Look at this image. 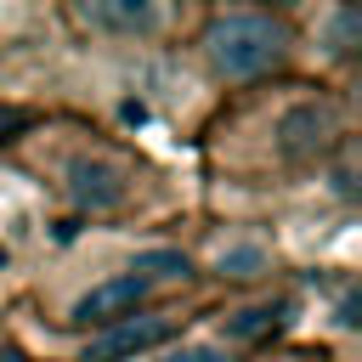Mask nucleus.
<instances>
[{"mask_svg":"<svg viewBox=\"0 0 362 362\" xmlns=\"http://www.w3.org/2000/svg\"><path fill=\"white\" fill-rule=\"evenodd\" d=\"M288 23L277 11H255V6H226V11H209L204 34H198V51L209 62L215 79L226 85H255L266 74H277L288 62Z\"/></svg>","mask_w":362,"mask_h":362,"instance_id":"nucleus-1","label":"nucleus"},{"mask_svg":"<svg viewBox=\"0 0 362 362\" xmlns=\"http://www.w3.org/2000/svg\"><path fill=\"white\" fill-rule=\"evenodd\" d=\"M153 294V283L141 277V272H119V277H107V283H96V288H85L79 300H74V322H85V328H113V322H124V317H136V305Z\"/></svg>","mask_w":362,"mask_h":362,"instance_id":"nucleus-2","label":"nucleus"},{"mask_svg":"<svg viewBox=\"0 0 362 362\" xmlns=\"http://www.w3.org/2000/svg\"><path fill=\"white\" fill-rule=\"evenodd\" d=\"M170 328H175L170 317H124V322H113L102 339L85 345V362H124V356H141V351L164 345Z\"/></svg>","mask_w":362,"mask_h":362,"instance_id":"nucleus-3","label":"nucleus"},{"mask_svg":"<svg viewBox=\"0 0 362 362\" xmlns=\"http://www.w3.org/2000/svg\"><path fill=\"white\" fill-rule=\"evenodd\" d=\"M74 23H85L90 34H119V40H136V34H153L164 17H158L147 0H90V6H74Z\"/></svg>","mask_w":362,"mask_h":362,"instance_id":"nucleus-4","label":"nucleus"},{"mask_svg":"<svg viewBox=\"0 0 362 362\" xmlns=\"http://www.w3.org/2000/svg\"><path fill=\"white\" fill-rule=\"evenodd\" d=\"M277 130H283V153L311 158V153H322V147L334 141V107H328V102H300V107L283 113Z\"/></svg>","mask_w":362,"mask_h":362,"instance_id":"nucleus-5","label":"nucleus"},{"mask_svg":"<svg viewBox=\"0 0 362 362\" xmlns=\"http://www.w3.org/2000/svg\"><path fill=\"white\" fill-rule=\"evenodd\" d=\"M68 187H74L79 204H90V209H113V204L124 198V170L107 164V158H74V164H68Z\"/></svg>","mask_w":362,"mask_h":362,"instance_id":"nucleus-6","label":"nucleus"},{"mask_svg":"<svg viewBox=\"0 0 362 362\" xmlns=\"http://www.w3.org/2000/svg\"><path fill=\"white\" fill-rule=\"evenodd\" d=\"M209 266H215L221 277H260V272H272V249H266L260 238H226Z\"/></svg>","mask_w":362,"mask_h":362,"instance_id":"nucleus-7","label":"nucleus"},{"mask_svg":"<svg viewBox=\"0 0 362 362\" xmlns=\"http://www.w3.org/2000/svg\"><path fill=\"white\" fill-rule=\"evenodd\" d=\"M153 362H226V351H215V345H175V351H164Z\"/></svg>","mask_w":362,"mask_h":362,"instance_id":"nucleus-8","label":"nucleus"},{"mask_svg":"<svg viewBox=\"0 0 362 362\" xmlns=\"http://www.w3.org/2000/svg\"><path fill=\"white\" fill-rule=\"evenodd\" d=\"M23 124H28L23 113H11V107H0V141H6V130H23Z\"/></svg>","mask_w":362,"mask_h":362,"instance_id":"nucleus-9","label":"nucleus"},{"mask_svg":"<svg viewBox=\"0 0 362 362\" xmlns=\"http://www.w3.org/2000/svg\"><path fill=\"white\" fill-rule=\"evenodd\" d=\"M0 362H28V356H17V351H0Z\"/></svg>","mask_w":362,"mask_h":362,"instance_id":"nucleus-10","label":"nucleus"}]
</instances>
